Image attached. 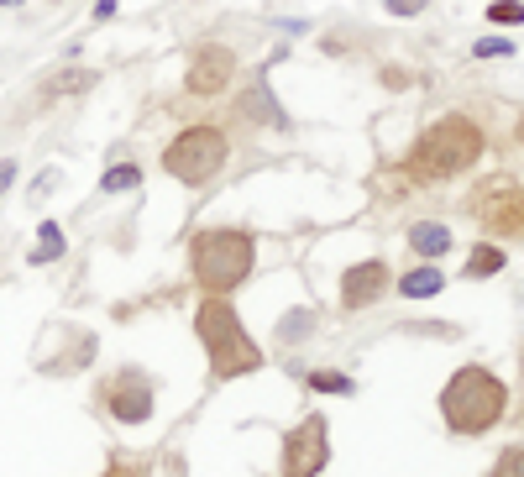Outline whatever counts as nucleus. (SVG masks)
Masks as SVG:
<instances>
[{
	"instance_id": "obj_1",
	"label": "nucleus",
	"mask_w": 524,
	"mask_h": 477,
	"mask_svg": "<svg viewBox=\"0 0 524 477\" xmlns=\"http://www.w3.org/2000/svg\"><path fill=\"white\" fill-rule=\"evenodd\" d=\"M503 404H509V389L503 378H493L482 362H467L461 373H451V383L440 389V415L457 436H482L503 420Z\"/></svg>"
},
{
	"instance_id": "obj_2",
	"label": "nucleus",
	"mask_w": 524,
	"mask_h": 477,
	"mask_svg": "<svg viewBox=\"0 0 524 477\" xmlns=\"http://www.w3.org/2000/svg\"><path fill=\"white\" fill-rule=\"evenodd\" d=\"M194 331L205 341V357H210V373L215 378H241V373L262 368V352L252 347L241 315L231 310V299H221V294H210L205 305L194 310Z\"/></svg>"
},
{
	"instance_id": "obj_3",
	"label": "nucleus",
	"mask_w": 524,
	"mask_h": 477,
	"mask_svg": "<svg viewBox=\"0 0 524 477\" xmlns=\"http://www.w3.org/2000/svg\"><path fill=\"white\" fill-rule=\"evenodd\" d=\"M482 158V126H472L467 116H440L409 152V173L415 179H457Z\"/></svg>"
},
{
	"instance_id": "obj_4",
	"label": "nucleus",
	"mask_w": 524,
	"mask_h": 477,
	"mask_svg": "<svg viewBox=\"0 0 524 477\" xmlns=\"http://www.w3.org/2000/svg\"><path fill=\"white\" fill-rule=\"evenodd\" d=\"M252 257H257V242H252L247 231H231V226L200 231V236L189 242V263H194L200 289L221 294V299L252 273Z\"/></svg>"
},
{
	"instance_id": "obj_5",
	"label": "nucleus",
	"mask_w": 524,
	"mask_h": 477,
	"mask_svg": "<svg viewBox=\"0 0 524 477\" xmlns=\"http://www.w3.org/2000/svg\"><path fill=\"white\" fill-rule=\"evenodd\" d=\"M163 168L189 189L210 184V179L226 168V131L215 121H200V126H189V131H179V137L163 147Z\"/></svg>"
},
{
	"instance_id": "obj_6",
	"label": "nucleus",
	"mask_w": 524,
	"mask_h": 477,
	"mask_svg": "<svg viewBox=\"0 0 524 477\" xmlns=\"http://www.w3.org/2000/svg\"><path fill=\"white\" fill-rule=\"evenodd\" d=\"M472 215L482 221V231L524 242V184L519 179H488L472 194Z\"/></svg>"
},
{
	"instance_id": "obj_7",
	"label": "nucleus",
	"mask_w": 524,
	"mask_h": 477,
	"mask_svg": "<svg viewBox=\"0 0 524 477\" xmlns=\"http://www.w3.org/2000/svg\"><path fill=\"white\" fill-rule=\"evenodd\" d=\"M331 461V425L314 415L283 436V477H320Z\"/></svg>"
},
{
	"instance_id": "obj_8",
	"label": "nucleus",
	"mask_w": 524,
	"mask_h": 477,
	"mask_svg": "<svg viewBox=\"0 0 524 477\" xmlns=\"http://www.w3.org/2000/svg\"><path fill=\"white\" fill-rule=\"evenodd\" d=\"M231 79H236V53L231 47H221V42H205L194 58H189V95H221V89H231Z\"/></svg>"
},
{
	"instance_id": "obj_9",
	"label": "nucleus",
	"mask_w": 524,
	"mask_h": 477,
	"mask_svg": "<svg viewBox=\"0 0 524 477\" xmlns=\"http://www.w3.org/2000/svg\"><path fill=\"white\" fill-rule=\"evenodd\" d=\"M105 404H110V415L121 420V425H142V420H152V383L142 373H121L110 383Z\"/></svg>"
},
{
	"instance_id": "obj_10",
	"label": "nucleus",
	"mask_w": 524,
	"mask_h": 477,
	"mask_svg": "<svg viewBox=\"0 0 524 477\" xmlns=\"http://www.w3.org/2000/svg\"><path fill=\"white\" fill-rule=\"evenodd\" d=\"M388 284H394L388 263H356V268L341 278V305H346V310H367V305H377V299L388 294Z\"/></svg>"
},
{
	"instance_id": "obj_11",
	"label": "nucleus",
	"mask_w": 524,
	"mask_h": 477,
	"mask_svg": "<svg viewBox=\"0 0 524 477\" xmlns=\"http://www.w3.org/2000/svg\"><path fill=\"white\" fill-rule=\"evenodd\" d=\"M236 110H241L247 121H262V126H289V116H283V105L272 100V95L262 89V84H252L247 95L236 100Z\"/></svg>"
},
{
	"instance_id": "obj_12",
	"label": "nucleus",
	"mask_w": 524,
	"mask_h": 477,
	"mask_svg": "<svg viewBox=\"0 0 524 477\" xmlns=\"http://www.w3.org/2000/svg\"><path fill=\"white\" fill-rule=\"evenodd\" d=\"M409 247H415L419 257H440V252L451 247V231L440 226V221H419V226L409 231Z\"/></svg>"
},
{
	"instance_id": "obj_13",
	"label": "nucleus",
	"mask_w": 524,
	"mask_h": 477,
	"mask_svg": "<svg viewBox=\"0 0 524 477\" xmlns=\"http://www.w3.org/2000/svg\"><path fill=\"white\" fill-rule=\"evenodd\" d=\"M440 289H446V273L440 268H415V273L398 278V294H404V299H430V294H440Z\"/></svg>"
},
{
	"instance_id": "obj_14",
	"label": "nucleus",
	"mask_w": 524,
	"mask_h": 477,
	"mask_svg": "<svg viewBox=\"0 0 524 477\" xmlns=\"http://www.w3.org/2000/svg\"><path fill=\"white\" fill-rule=\"evenodd\" d=\"M58 257H63V226H58V221H42V226H37V252H32L26 263L42 268V263H58Z\"/></svg>"
},
{
	"instance_id": "obj_15",
	"label": "nucleus",
	"mask_w": 524,
	"mask_h": 477,
	"mask_svg": "<svg viewBox=\"0 0 524 477\" xmlns=\"http://www.w3.org/2000/svg\"><path fill=\"white\" fill-rule=\"evenodd\" d=\"M503 263H509V252L498 247H472V257H467V278H493V273H503Z\"/></svg>"
},
{
	"instance_id": "obj_16",
	"label": "nucleus",
	"mask_w": 524,
	"mask_h": 477,
	"mask_svg": "<svg viewBox=\"0 0 524 477\" xmlns=\"http://www.w3.org/2000/svg\"><path fill=\"white\" fill-rule=\"evenodd\" d=\"M137 184H142V168H137V163H116V168H105V173H100L105 194H126V189H137Z\"/></svg>"
},
{
	"instance_id": "obj_17",
	"label": "nucleus",
	"mask_w": 524,
	"mask_h": 477,
	"mask_svg": "<svg viewBox=\"0 0 524 477\" xmlns=\"http://www.w3.org/2000/svg\"><path fill=\"white\" fill-rule=\"evenodd\" d=\"M310 389L314 394H356V383L346 373H310Z\"/></svg>"
},
{
	"instance_id": "obj_18",
	"label": "nucleus",
	"mask_w": 524,
	"mask_h": 477,
	"mask_svg": "<svg viewBox=\"0 0 524 477\" xmlns=\"http://www.w3.org/2000/svg\"><path fill=\"white\" fill-rule=\"evenodd\" d=\"M488 16L498 21V26H514V21H524V0H493Z\"/></svg>"
},
{
	"instance_id": "obj_19",
	"label": "nucleus",
	"mask_w": 524,
	"mask_h": 477,
	"mask_svg": "<svg viewBox=\"0 0 524 477\" xmlns=\"http://www.w3.org/2000/svg\"><path fill=\"white\" fill-rule=\"evenodd\" d=\"M493 477H524V446H509L493 467Z\"/></svg>"
},
{
	"instance_id": "obj_20",
	"label": "nucleus",
	"mask_w": 524,
	"mask_h": 477,
	"mask_svg": "<svg viewBox=\"0 0 524 477\" xmlns=\"http://www.w3.org/2000/svg\"><path fill=\"white\" fill-rule=\"evenodd\" d=\"M310 326H314V315L299 310V315H289V320L278 326V336H283V341H299V331H310Z\"/></svg>"
},
{
	"instance_id": "obj_21",
	"label": "nucleus",
	"mask_w": 524,
	"mask_h": 477,
	"mask_svg": "<svg viewBox=\"0 0 524 477\" xmlns=\"http://www.w3.org/2000/svg\"><path fill=\"white\" fill-rule=\"evenodd\" d=\"M472 53H478V58H509V53H514V42H503V37H488V42H478Z\"/></svg>"
},
{
	"instance_id": "obj_22",
	"label": "nucleus",
	"mask_w": 524,
	"mask_h": 477,
	"mask_svg": "<svg viewBox=\"0 0 524 477\" xmlns=\"http://www.w3.org/2000/svg\"><path fill=\"white\" fill-rule=\"evenodd\" d=\"M89 84H95V74H58L53 89H68V95H74V89H89Z\"/></svg>"
},
{
	"instance_id": "obj_23",
	"label": "nucleus",
	"mask_w": 524,
	"mask_h": 477,
	"mask_svg": "<svg viewBox=\"0 0 524 477\" xmlns=\"http://www.w3.org/2000/svg\"><path fill=\"white\" fill-rule=\"evenodd\" d=\"M16 173H21V163H16V158H0V200H5V189L16 184Z\"/></svg>"
},
{
	"instance_id": "obj_24",
	"label": "nucleus",
	"mask_w": 524,
	"mask_h": 477,
	"mask_svg": "<svg viewBox=\"0 0 524 477\" xmlns=\"http://www.w3.org/2000/svg\"><path fill=\"white\" fill-rule=\"evenodd\" d=\"M383 5H388L394 16H419V11H425V0H383Z\"/></svg>"
},
{
	"instance_id": "obj_25",
	"label": "nucleus",
	"mask_w": 524,
	"mask_h": 477,
	"mask_svg": "<svg viewBox=\"0 0 524 477\" xmlns=\"http://www.w3.org/2000/svg\"><path fill=\"white\" fill-rule=\"evenodd\" d=\"M383 84H388V89H404V84H409V74H404V68H383Z\"/></svg>"
},
{
	"instance_id": "obj_26",
	"label": "nucleus",
	"mask_w": 524,
	"mask_h": 477,
	"mask_svg": "<svg viewBox=\"0 0 524 477\" xmlns=\"http://www.w3.org/2000/svg\"><path fill=\"white\" fill-rule=\"evenodd\" d=\"M116 16V0H95V21H110Z\"/></svg>"
},
{
	"instance_id": "obj_27",
	"label": "nucleus",
	"mask_w": 524,
	"mask_h": 477,
	"mask_svg": "<svg viewBox=\"0 0 524 477\" xmlns=\"http://www.w3.org/2000/svg\"><path fill=\"white\" fill-rule=\"evenodd\" d=\"M0 5H21V0H0Z\"/></svg>"
},
{
	"instance_id": "obj_28",
	"label": "nucleus",
	"mask_w": 524,
	"mask_h": 477,
	"mask_svg": "<svg viewBox=\"0 0 524 477\" xmlns=\"http://www.w3.org/2000/svg\"><path fill=\"white\" fill-rule=\"evenodd\" d=\"M105 477H121V472H105Z\"/></svg>"
}]
</instances>
